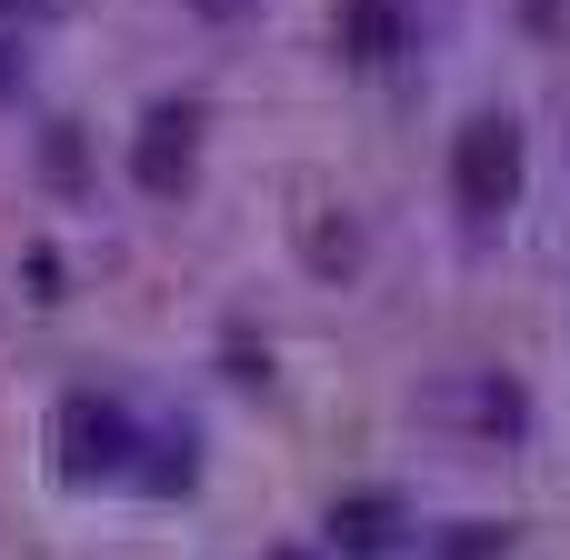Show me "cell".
<instances>
[{"instance_id": "cell-6", "label": "cell", "mask_w": 570, "mask_h": 560, "mask_svg": "<svg viewBox=\"0 0 570 560\" xmlns=\"http://www.w3.org/2000/svg\"><path fill=\"white\" fill-rule=\"evenodd\" d=\"M190 10H210V20H250L261 0H190Z\"/></svg>"}, {"instance_id": "cell-4", "label": "cell", "mask_w": 570, "mask_h": 560, "mask_svg": "<svg viewBox=\"0 0 570 560\" xmlns=\"http://www.w3.org/2000/svg\"><path fill=\"white\" fill-rule=\"evenodd\" d=\"M341 50H351L361 70L401 60V50H411V10H401V0H341Z\"/></svg>"}, {"instance_id": "cell-7", "label": "cell", "mask_w": 570, "mask_h": 560, "mask_svg": "<svg viewBox=\"0 0 570 560\" xmlns=\"http://www.w3.org/2000/svg\"><path fill=\"white\" fill-rule=\"evenodd\" d=\"M271 560H311V551H271Z\"/></svg>"}, {"instance_id": "cell-1", "label": "cell", "mask_w": 570, "mask_h": 560, "mask_svg": "<svg viewBox=\"0 0 570 560\" xmlns=\"http://www.w3.org/2000/svg\"><path fill=\"white\" fill-rule=\"evenodd\" d=\"M451 200H461V220H481V230L521 200V120H511V110H481V120L461 130V150H451Z\"/></svg>"}, {"instance_id": "cell-3", "label": "cell", "mask_w": 570, "mask_h": 560, "mask_svg": "<svg viewBox=\"0 0 570 560\" xmlns=\"http://www.w3.org/2000/svg\"><path fill=\"white\" fill-rule=\"evenodd\" d=\"M190 130H200V110H190V100H160V110L140 120L130 180H140L150 200H180V180H190Z\"/></svg>"}, {"instance_id": "cell-2", "label": "cell", "mask_w": 570, "mask_h": 560, "mask_svg": "<svg viewBox=\"0 0 570 560\" xmlns=\"http://www.w3.org/2000/svg\"><path fill=\"white\" fill-rule=\"evenodd\" d=\"M130 451H140V431H130L120 401H100V391H70L60 401V471L70 481H120Z\"/></svg>"}, {"instance_id": "cell-5", "label": "cell", "mask_w": 570, "mask_h": 560, "mask_svg": "<svg viewBox=\"0 0 570 560\" xmlns=\"http://www.w3.org/2000/svg\"><path fill=\"white\" fill-rule=\"evenodd\" d=\"M391 521H401V501H391V491H361V501H341V511H331V531H341L351 551H391Z\"/></svg>"}]
</instances>
